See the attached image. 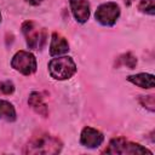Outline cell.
Instances as JSON below:
<instances>
[{"mask_svg": "<svg viewBox=\"0 0 155 155\" xmlns=\"http://www.w3.org/2000/svg\"><path fill=\"white\" fill-rule=\"evenodd\" d=\"M62 149V143L58 138L47 134L38 133L33 136L24 148V154L28 155H53L58 154Z\"/></svg>", "mask_w": 155, "mask_h": 155, "instance_id": "6da1fadb", "label": "cell"}, {"mask_svg": "<svg viewBox=\"0 0 155 155\" xmlns=\"http://www.w3.org/2000/svg\"><path fill=\"white\" fill-rule=\"evenodd\" d=\"M48 70L53 79L65 80L71 78L76 71V65L70 57H58L53 58L48 63Z\"/></svg>", "mask_w": 155, "mask_h": 155, "instance_id": "7a4b0ae2", "label": "cell"}, {"mask_svg": "<svg viewBox=\"0 0 155 155\" xmlns=\"http://www.w3.org/2000/svg\"><path fill=\"white\" fill-rule=\"evenodd\" d=\"M104 153L107 154H122V155H137V154H149L151 155V151L147 148L132 143L130 140H126L124 138H114L110 140L109 145L105 148Z\"/></svg>", "mask_w": 155, "mask_h": 155, "instance_id": "3957f363", "label": "cell"}, {"mask_svg": "<svg viewBox=\"0 0 155 155\" xmlns=\"http://www.w3.org/2000/svg\"><path fill=\"white\" fill-rule=\"evenodd\" d=\"M27 45L31 50H41L46 42V29L40 28L31 21H27L22 25Z\"/></svg>", "mask_w": 155, "mask_h": 155, "instance_id": "277c9868", "label": "cell"}, {"mask_svg": "<svg viewBox=\"0 0 155 155\" xmlns=\"http://www.w3.org/2000/svg\"><path fill=\"white\" fill-rule=\"evenodd\" d=\"M11 65L17 71H19L24 75H30V74L35 73V70H36V59H35L34 54L30 52L18 51L11 61Z\"/></svg>", "mask_w": 155, "mask_h": 155, "instance_id": "5b68a950", "label": "cell"}, {"mask_svg": "<svg viewBox=\"0 0 155 155\" xmlns=\"http://www.w3.org/2000/svg\"><path fill=\"white\" fill-rule=\"evenodd\" d=\"M120 16V8L115 2L102 4L96 11V19L103 25H113Z\"/></svg>", "mask_w": 155, "mask_h": 155, "instance_id": "8992f818", "label": "cell"}, {"mask_svg": "<svg viewBox=\"0 0 155 155\" xmlns=\"http://www.w3.org/2000/svg\"><path fill=\"white\" fill-rule=\"evenodd\" d=\"M104 137L103 134L92 128V127H85L81 132V137H80V142L82 145L87 147V148H97L102 144Z\"/></svg>", "mask_w": 155, "mask_h": 155, "instance_id": "52a82bcc", "label": "cell"}, {"mask_svg": "<svg viewBox=\"0 0 155 155\" xmlns=\"http://www.w3.org/2000/svg\"><path fill=\"white\" fill-rule=\"evenodd\" d=\"M69 2L75 19L80 23H85L90 17V4L87 0H69Z\"/></svg>", "mask_w": 155, "mask_h": 155, "instance_id": "ba28073f", "label": "cell"}, {"mask_svg": "<svg viewBox=\"0 0 155 155\" xmlns=\"http://www.w3.org/2000/svg\"><path fill=\"white\" fill-rule=\"evenodd\" d=\"M28 104L30 105V108L39 115L46 117L48 115V109H47V105L46 103L44 102L41 94L39 92H31L30 96H29V99H28Z\"/></svg>", "mask_w": 155, "mask_h": 155, "instance_id": "9c48e42d", "label": "cell"}, {"mask_svg": "<svg viewBox=\"0 0 155 155\" xmlns=\"http://www.w3.org/2000/svg\"><path fill=\"white\" fill-rule=\"evenodd\" d=\"M69 50V45L68 41L59 34L53 33L52 34V39H51V45H50V53L51 56H58L62 53L68 52Z\"/></svg>", "mask_w": 155, "mask_h": 155, "instance_id": "30bf717a", "label": "cell"}, {"mask_svg": "<svg viewBox=\"0 0 155 155\" xmlns=\"http://www.w3.org/2000/svg\"><path fill=\"white\" fill-rule=\"evenodd\" d=\"M127 80L142 88H153L155 85L154 81V76L151 74H145V73H140L137 75H131L127 78Z\"/></svg>", "mask_w": 155, "mask_h": 155, "instance_id": "8fae6325", "label": "cell"}, {"mask_svg": "<svg viewBox=\"0 0 155 155\" xmlns=\"http://www.w3.org/2000/svg\"><path fill=\"white\" fill-rule=\"evenodd\" d=\"M0 119L6 121H13L16 119V110L10 102L0 99Z\"/></svg>", "mask_w": 155, "mask_h": 155, "instance_id": "7c38bea8", "label": "cell"}, {"mask_svg": "<svg viewBox=\"0 0 155 155\" xmlns=\"http://www.w3.org/2000/svg\"><path fill=\"white\" fill-rule=\"evenodd\" d=\"M138 8L142 12L149 13V15H154L155 13V0H140Z\"/></svg>", "mask_w": 155, "mask_h": 155, "instance_id": "4fadbf2b", "label": "cell"}, {"mask_svg": "<svg viewBox=\"0 0 155 155\" xmlns=\"http://www.w3.org/2000/svg\"><path fill=\"white\" fill-rule=\"evenodd\" d=\"M139 102L142 103L143 107H145L147 109H149L150 111L155 110V102H154V96L149 94V96H142L139 98Z\"/></svg>", "mask_w": 155, "mask_h": 155, "instance_id": "5bb4252c", "label": "cell"}, {"mask_svg": "<svg viewBox=\"0 0 155 155\" xmlns=\"http://www.w3.org/2000/svg\"><path fill=\"white\" fill-rule=\"evenodd\" d=\"M120 61H121L122 64L127 65V67L131 68V69H133V68L136 67V64H137V59H136V57H133L131 53L122 54V56L120 57Z\"/></svg>", "mask_w": 155, "mask_h": 155, "instance_id": "9a60e30c", "label": "cell"}, {"mask_svg": "<svg viewBox=\"0 0 155 155\" xmlns=\"http://www.w3.org/2000/svg\"><path fill=\"white\" fill-rule=\"evenodd\" d=\"M0 91L4 93V94H10L15 91V86L11 81L6 80V81H2L0 82Z\"/></svg>", "mask_w": 155, "mask_h": 155, "instance_id": "2e32d148", "label": "cell"}, {"mask_svg": "<svg viewBox=\"0 0 155 155\" xmlns=\"http://www.w3.org/2000/svg\"><path fill=\"white\" fill-rule=\"evenodd\" d=\"M28 2H30V4H33V5H38V4H40L42 0H27Z\"/></svg>", "mask_w": 155, "mask_h": 155, "instance_id": "e0dca14e", "label": "cell"}, {"mask_svg": "<svg viewBox=\"0 0 155 155\" xmlns=\"http://www.w3.org/2000/svg\"><path fill=\"white\" fill-rule=\"evenodd\" d=\"M134 0H125V2H126V5H131L132 2H133Z\"/></svg>", "mask_w": 155, "mask_h": 155, "instance_id": "ac0fdd59", "label": "cell"}, {"mask_svg": "<svg viewBox=\"0 0 155 155\" xmlns=\"http://www.w3.org/2000/svg\"><path fill=\"white\" fill-rule=\"evenodd\" d=\"M0 21H1V13H0Z\"/></svg>", "mask_w": 155, "mask_h": 155, "instance_id": "d6986e66", "label": "cell"}]
</instances>
